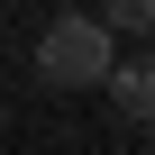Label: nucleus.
<instances>
[{"instance_id":"obj_1","label":"nucleus","mask_w":155,"mask_h":155,"mask_svg":"<svg viewBox=\"0 0 155 155\" xmlns=\"http://www.w3.org/2000/svg\"><path fill=\"white\" fill-rule=\"evenodd\" d=\"M110 28L101 18H55L46 37H37V73H46V82L55 91H82V82H110Z\"/></svg>"},{"instance_id":"obj_2","label":"nucleus","mask_w":155,"mask_h":155,"mask_svg":"<svg viewBox=\"0 0 155 155\" xmlns=\"http://www.w3.org/2000/svg\"><path fill=\"white\" fill-rule=\"evenodd\" d=\"M110 82H119V110L155 128V64H110Z\"/></svg>"},{"instance_id":"obj_3","label":"nucleus","mask_w":155,"mask_h":155,"mask_svg":"<svg viewBox=\"0 0 155 155\" xmlns=\"http://www.w3.org/2000/svg\"><path fill=\"white\" fill-rule=\"evenodd\" d=\"M119 9V28H155V0H110Z\"/></svg>"}]
</instances>
